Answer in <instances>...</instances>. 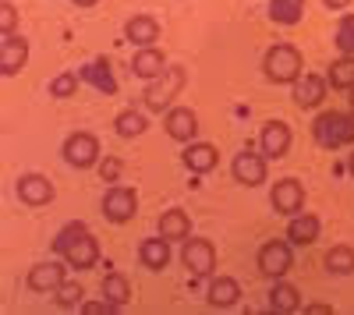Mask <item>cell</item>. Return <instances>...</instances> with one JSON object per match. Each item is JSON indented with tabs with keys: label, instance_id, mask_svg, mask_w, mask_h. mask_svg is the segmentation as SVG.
Here are the masks:
<instances>
[{
	"label": "cell",
	"instance_id": "83f0119b",
	"mask_svg": "<svg viewBox=\"0 0 354 315\" xmlns=\"http://www.w3.org/2000/svg\"><path fill=\"white\" fill-rule=\"evenodd\" d=\"M145 128H149V117L142 110H121L113 117V131L121 138H138V135H145Z\"/></svg>",
	"mask_w": 354,
	"mask_h": 315
},
{
	"label": "cell",
	"instance_id": "4fadbf2b",
	"mask_svg": "<svg viewBox=\"0 0 354 315\" xmlns=\"http://www.w3.org/2000/svg\"><path fill=\"white\" fill-rule=\"evenodd\" d=\"M163 131L174 138V142H195L198 138V117H195V110L192 106H170L163 113Z\"/></svg>",
	"mask_w": 354,
	"mask_h": 315
},
{
	"label": "cell",
	"instance_id": "5bb4252c",
	"mask_svg": "<svg viewBox=\"0 0 354 315\" xmlns=\"http://www.w3.org/2000/svg\"><path fill=\"white\" fill-rule=\"evenodd\" d=\"M326 93H330V82L322 78V75H312V71H305L298 82L290 85V99L298 103L301 110H312V106H319L322 99H326Z\"/></svg>",
	"mask_w": 354,
	"mask_h": 315
},
{
	"label": "cell",
	"instance_id": "ab89813d",
	"mask_svg": "<svg viewBox=\"0 0 354 315\" xmlns=\"http://www.w3.org/2000/svg\"><path fill=\"white\" fill-rule=\"evenodd\" d=\"M75 4H78V8H96L100 0H75Z\"/></svg>",
	"mask_w": 354,
	"mask_h": 315
},
{
	"label": "cell",
	"instance_id": "277c9868",
	"mask_svg": "<svg viewBox=\"0 0 354 315\" xmlns=\"http://www.w3.org/2000/svg\"><path fill=\"white\" fill-rule=\"evenodd\" d=\"M100 209H103V220L106 223L124 227L138 213V191L131 184H110L106 195H103V202H100Z\"/></svg>",
	"mask_w": 354,
	"mask_h": 315
},
{
	"label": "cell",
	"instance_id": "6da1fadb",
	"mask_svg": "<svg viewBox=\"0 0 354 315\" xmlns=\"http://www.w3.org/2000/svg\"><path fill=\"white\" fill-rule=\"evenodd\" d=\"M312 138L322 149L354 146V113L351 110H322L312 121Z\"/></svg>",
	"mask_w": 354,
	"mask_h": 315
},
{
	"label": "cell",
	"instance_id": "e575fe53",
	"mask_svg": "<svg viewBox=\"0 0 354 315\" xmlns=\"http://www.w3.org/2000/svg\"><path fill=\"white\" fill-rule=\"evenodd\" d=\"M18 32V8L11 0H0V36H11Z\"/></svg>",
	"mask_w": 354,
	"mask_h": 315
},
{
	"label": "cell",
	"instance_id": "8fae6325",
	"mask_svg": "<svg viewBox=\"0 0 354 315\" xmlns=\"http://www.w3.org/2000/svg\"><path fill=\"white\" fill-rule=\"evenodd\" d=\"M290 142H294V131L287 121H266L262 124V135H259V149L266 160H283L290 153Z\"/></svg>",
	"mask_w": 354,
	"mask_h": 315
},
{
	"label": "cell",
	"instance_id": "836d02e7",
	"mask_svg": "<svg viewBox=\"0 0 354 315\" xmlns=\"http://www.w3.org/2000/svg\"><path fill=\"white\" fill-rule=\"evenodd\" d=\"M337 50L354 57V15H344L337 25Z\"/></svg>",
	"mask_w": 354,
	"mask_h": 315
},
{
	"label": "cell",
	"instance_id": "2e32d148",
	"mask_svg": "<svg viewBox=\"0 0 354 315\" xmlns=\"http://www.w3.org/2000/svg\"><path fill=\"white\" fill-rule=\"evenodd\" d=\"M78 75H82V82H85V85H93V89H100L103 96H117V89H121V85H117V78H113V68H110L106 57H96V61H85Z\"/></svg>",
	"mask_w": 354,
	"mask_h": 315
},
{
	"label": "cell",
	"instance_id": "7a4b0ae2",
	"mask_svg": "<svg viewBox=\"0 0 354 315\" xmlns=\"http://www.w3.org/2000/svg\"><path fill=\"white\" fill-rule=\"evenodd\" d=\"M262 75L270 78L273 85H294L301 75H305V64H301V50L290 46V43H277L266 50L262 57Z\"/></svg>",
	"mask_w": 354,
	"mask_h": 315
},
{
	"label": "cell",
	"instance_id": "603a6c76",
	"mask_svg": "<svg viewBox=\"0 0 354 315\" xmlns=\"http://www.w3.org/2000/svg\"><path fill=\"white\" fill-rule=\"evenodd\" d=\"M319 231H322V223H319L315 213H298V216H290V223H287V241L301 248V245L319 241Z\"/></svg>",
	"mask_w": 354,
	"mask_h": 315
},
{
	"label": "cell",
	"instance_id": "9a60e30c",
	"mask_svg": "<svg viewBox=\"0 0 354 315\" xmlns=\"http://www.w3.org/2000/svg\"><path fill=\"white\" fill-rule=\"evenodd\" d=\"M28 61V39L11 32V36H0V75H18L21 64Z\"/></svg>",
	"mask_w": 354,
	"mask_h": 315
},
{
	"label": "cell",
	"instance_id": "f35d334b",
	"mask_svg": "<svg viewBox=\"0 0 354 315\" xmlns=\"http://www.w3.org/2000/svg\"><path fill=\"white\" fill-rule=\"evenodd\" d=\"M305 312H308V315H312V312H315V315H326V312H330V308H326V305H308V308H305Z\"/></svg>",
	"mask_w": 354,
	"mask_h": 315
},
{
	"label": "cell",
	"instance_id": "cb8c5ba5",
	"mask_svg": "<svg viewBox=\"0 0 354 315\" xmlns=\"http://www.w3.org/2000/svg\"><path fill=\"white\" fill-rule=\"evenodd\" d=\"M160 234L167 238V241H188L192 238V216L185 213V209H167L163 216H160Z\"/></svg>",
	"mask_w": 354,
	"mask_h": 315
},
{
	"label": "cell",
	"instance_id": "f546056e",
	"mask_svg": "<svg viewBox=\"0 0 354 315\" xmlns=\"http://www.w3.org/2000/svg\"><path fill=\"white\" fill-rule=\"evenodd\" d=\"M103 298L124 308V305L131 301V287H128V280H124L121 273H106V276H103Z\"/></svg>",
	"mask_w": 354,
	"mask_h": 315
},
{
	"label": "cell",
	"instance_id": "ba28073f",
	"mask_svg": "<svg viewBox=\"0 0 354 315\" xmlns=\"http://www.w3.org/2000/svg\"><path fill=\"white\" fill-rule=\"evenodd\" d=\"M270 206H273V213H280L287 220L298 216L305 209V184L298 178H280L270 191Z\"/></svg>",
	"mask_w": 354,
	"mask_h": 315
},
{
	"label": "cell",
	"instance_id": "d590c367",
	"mask_svg": "<svg viewBox=\"0 0 354 315\" xmlns=\"http://www.w3.org/2000/svg\"><path fill=\"white\" fill-rule=\"evenodd\" d=\"M113 312H121V305H113V301H82V315H113Z\"/></svg>",
	"mask_w": 354,
	"mask_h": 315
},
{
	"label": "cell",
	"instance_id": "8992f818",
	"mask_svg": "<svg viewBox=\"0 0 354 315\" xmlns=\"http://www.w3.org/2000/svg\"><path fill=\"white\" fill-rule=\"evenodd\" d=\"M230 174H234V181L245 184V188H259V184H266V178H270V160L262 156V149L259 153L241 149L238 156L230 160Z\"/></svg>",
	"mask_w": 354,
	"mask_h": 315
},
{
	"label": "cell",
	"instance_id": "8d00e7d4",
	"mask_svg": "<svg viewBox=\"0 0 354 315\" xmlns=\"http://www.w3.org/2000/svg\"><path fill=\"white\" fill-rule=\"evenodd\" d=\"M117 174H121V160H106V163H103V178L113 181Z\"/></svg>",
	"mask_w": 354,
	"mask_h": 315
},
{
	"label": "cell",
	"instance_id": "1f68e13d",
	"mask_svg": "<svg viewBox=\"0 0 354 315\" xmlns=\"http://www.w3.org/2000/svg\"><path fill=\"white\" fill-rule=\"evenodd\" d=\"M78 82H82V75H75V71L57 75V78L50 82V96H53V99H71V96L78 93Z\"/></svg>",
	"mask_w": 354,
	"mask_h": 315
},
{
	"label": "cell",
	"instance_id": "d6a6232c",
	"mask_svg": "<svg viewBox=\"0 0 354 315\" xmlns=\"http://www.w3.org/2000/svg\"><path fill=\"white\" fill-rule=\"evenodd\" d=\"M53 294H57V305H61V308H82V298H85L78 280H64Z\"/></svg>",
	"mask_w": 354,
	"mask_h": 315
},
{
	"label": "cell",
	"instance_id": "30bf717a",
	"mask_svg": "<svg viewBox=\"0 0 354 315\" xmlns=\"http://www.w3.org/2000/svg\"><path fill=\"white\" fill-rule=\"evenodd\" d=\"M68 262L61 259V255H57V259H50V262H36L32 269H28V291H36V294H53L57 287H61V283L68 280Z\"/></svg>",
	"mask_w": 354,
	"mask_h": 315
},
{
	"label": "cell",
	"instance_id": "d6986e66",
	"mask_svg": "<svg viewBox=\"0 0 354 315\" xmlns=\"http://www.w3.org/2000/svg\"><path fill=\"white\" fill-rule=\"evenodd\" d=\"M170 245H174V241H167L163 234L142 238V245H138V262H142V269H149V273L167 269V266H170Z\"/></svg>",
	"mask_w": 354,
	"mask_h": 315
},
{
	"label": "cell",
	"instance_id": "d4e9b609",
	"mask_svg": "<svg viewBox=\"0 0 354 315\" xmlns=\"http://www.w3.org/2000/svg\"><path fill=\"white\" fill-rule=\"evenodd\" d=\"M270 308L273 312H301V291L294 287V283L287 280H273V287H270Z\"/></svg>",
	"mask_w": 354,
	"mask_h": 315
},
{
	"label": "cell",
	"instance_id": "60d3db41",
	"mask_svg": "<svg viewBox=\"0 0 354 315\" xmlns=\"http://www.w3.org/2000/svg\"><path fill=\"white\" fill-rule=\"evenodd\" d=\"M347 170H351V178H354V153H351V160H347Z\"/></svg>",
	"mask_w": 354,
	"mask_h": 315
},
{
	"label": "cell",
	"instance_id": "7402d4cb",
	"mask_svg": "<svg viewBox=\"0 0 354 315\" xmlns=\"http://www.w3.org/2000/svg\"><path fill=\"white\" fill-rule=\"evenodd\" d=\"M124 39L135 43V46H153V43L160 39V21H156L153 15H135V18H128Z\"/></svg>",
	"mask_w": 354,
	"mask_h": 315
},
{
	"label": "cell",
	"instance_id": "5b68a950",
	"mask_svg": "<svg viewBox=\"0 0 354 315\" xmlns=\"http://www.w3.org/2000/svg\"><path fill=\"white\" fill-rule=\"evenodd\" d=\"M61 156H64V163L75 166V170L96 166V163H100V138H96L93 131H75V135L64 138Z\"/></svg>",
	"mask_w": 354,
	"mask_h": 315
},
{
	"label": "cell",
	"instance_id": "ac0fdd59",
	"mask_svg": "<svg viewBox=\"0 0 354 315\" xmlns=\"http://www.w3.org/2000/svg\"><path fill=\"white\" fill-rule=\"evenodd\" d=\"M15 191H18V198L25 206H46V202H53V184H50L46 174H21Z\"/></svg>",
	"mask_w": 354,
	"mask_h": 315
},
{
	"label": "cell",
	"instance_id": "484cf974",
	"mask_svg": "<svg viewBox=\"0 0 354 315\" xmlns=\"http://www.w3.org/2000/svg\"><path fill=\"white\" fill-rule=\"evenodd\" d=\"M301 18H305V0H270V21L273 25L294 28Z\"/></svg>",
	"mask_w": 354,
	"mask_h": 315
},
{
	"label": "cell",
	"instance_id": "4316f807",
	"mask_svg": "<svg viewBox=\"0 0 354 315\" xmlns=\"http://www.w3.org/2000/svg\"><path fill=\"white\" fill-rule=\"evenodd\" d=\"M326 82H330V89H337V93H351V89H354V57L340 53L337 61L330 64Z\"/></svg>",
	"mask_w": 354,
	"mask_h": 315
},
{
	"label": "cell",
	"instance_id": "3957f363",
	"mask_svg": "<svg viewBox=\"0 0 354 315\" xmlns=\"http://www.w3.org/2000/svg\"><path fill=\"white\" fill-rule=\"evenodd\" d=\"M185 82H188L185 68H167L160 78H153L149 85H145V93H142L145 110H149V113H167V110L174 106V99L181 96Z\"/></svg>",
	"mask_w": 354,
	"mask_h": 315
},
{
	"label": "cell",
	"instance_id": "f1b7e54d",
	"mask_svg": "<svg viewBox=\"0 0 354 315\" xmlns=\"http://www.w3.org/2000/svg\"><path fill=\"white\" fill-rule=\"evenodd\" d=\"M322 262H326V269H330L333 276H351V273H354V248H351V245H333Z\"/></svg>",
	"mask_w": 354,
	"mask_h": 315
},
{
	"label": "cell",
	"instance_id": "9c48e42d",
	"mask_svg": "<svg viewBox=\"0 0 354 315\" xmlns=\"http://www.w3.org/2000/svg\"><path fill=\"white\" fill-rule=\"evenodd\" d=\"M294 266V251H290V241H266L259 248V273L270 276V280H283L287 269Z\"/></svg>",
	"mask_w": 354,
	"mask_h": 315
},
{
	"label": "cell",
	"instance_id": "4dcf8cb0",
	"mask_svg": "<svg viewBox=\"0 0 354 315\" xmlns=\"http://www.w3.org/2000/svg\"><path fill=\"white\" fill-rule=\"evenodd\" d=\"M82 234H88V227L85 223H78V220H71V223H64L61 231H57V238L50 241V248H53V255H64Z\"/></svg>",
	"mask_w": 354,
	"mask_h": 315
},
{
	"label": "cell",
	"instance_id": "7c38bea8",
	"mask_svg": "<svg viewBox=\"0 0 354 315\" xmlns=\"http://www.w3.org/2000/svg\"><path fill=\"white\" fill-rule=\"evenodd\" d=\"M181 163L192 170L195 178H205V174H213V170L220 166V149L213 146V142H188L185 153H181Z\"/></svg>",
	"mask_w": 354,
	"mask_h": 315
},
{
	"label": "cell",
	"instance_id": "e0dca14e",
	"mask_svg": "<svg viewBox=\"0 0 354 315\" xmlns=\"http://www.w3.org/2000/svg\"><path fill=\"white\" fill-rule=\"evenodd\" d=\"M167 71V57L160 46H138L135 57H131V75L142 78V82H153Z\"/></svg>",
	"mask_w": 354,
	"mask_h": 315
},
{
	"label": "cell",
	"instance_id": "52a82bcc",
	"mask_svg": "<svg viewBox=\"0 0 354 315\" xmlns=\"http://www.w3.org/2000/svg\"><path fill=\"white\" fill-rule=\"evenodd\" d=\"M181 262H185L188 276H195V280L213 276V269H216V248H213V241L188 238L185 248H181Z\"/></svg>",
	"mask_w": 354,
	"mask_h": 315
},
{
	"label": "cell",
	"instance_id": "b9f144b4",
	"mask_svg": "<svg viewBox=\"0 0 354 315\" xmlns=\"http://www.w3.org/2000/svg\"><path fill=\"white\" fill-rule=\"evenodd\" d=\"M351 113H354V89H351Z\"/></svg>",
	"mask_w": 354,
	"mask_h": 315
},
{
	"label": "cell",
	"instance_id": "44dd1931",
	"mask_svg": "<svg viewBox=\"0 0 354 315\" xmlns=\"http://www.w3.org/2000/svg\"><path fill=\"white\" fill-rule=\"evenodd\" d=\"M205 301L213 308H234L241 301V283L234 276H213L209 287H205Z\"/></svg>",
	"mask_w": 354,
	"mask_h": 315
},
{
	"label": "cell",
	"instance_id": "ffe728a7",
	"mask_svg": "<svg viewBox=\"0 0 354 315\" xmlns=\"http://www.w3.org/2000/svg\"><path fill=\"white\" fill-rule=\"evenodd\" d=\"M61 259L71 266V269H93L96 262H100V241H96V234L88 231V234H82Z\"/></svg>",
	"mask_w": 354,
	"mask_h": 315
},
{
	"label": "cell",
	"instance_id": "74e56055",
	"mask_svg": "<svg viewBox=\"0 0 354 315\" xmlns=\"http://www.w3.org/2000/svg\"><path fill=\"white\" fill-rule=\"evenodd\" d=\"M322 4H326L330 11H344V8L351 4V0H322Z\"/></svg>",
	"mask_w": 354,
	"mask_h": 315
}]
</instances>
